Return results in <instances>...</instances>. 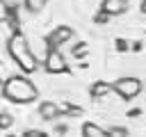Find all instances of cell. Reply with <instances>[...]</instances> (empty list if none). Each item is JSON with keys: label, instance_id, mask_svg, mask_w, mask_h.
Masks as SVG:
<instances>
[{"label": "cell", "instance_id": "7", "mask_svg": "<svg viewBox=\"0 0 146 137\" xmlns=\"http://www.w3.org/2000/svg\"><path fill=\"white\" fill-rule=\"evenodd\" d=\"M36 114H39L43 121H52V119H57V116L62 114V107H59L57 103H52V100H43V103L39 105Z\"/></svg>", "mask_w": 146, "mask_h": 137}, {"label": "cell", "instance_id": "16", "mask_svg": "<svg viewBox=\"0 0 146 137\" xmlns=\"http://www.w3.org/2000/svg\"><path fill=\"white\" fill-rule=\"evenodd\" d=\"M7 137H16V135H7Z\"/></svg>", "mask_w": 146, "mask_h": 137}, {"label": "cell", "instance_id": "12", "mask_svg": "<svg viewBox=\"0 0 146 137\" xmlns=\"http://www.w3.org/2000/svg\"><path fill=\"white\" fill-rule=\"evenodd\" d=\"M107 135L110 137H128V130L123 126H110L107 128Z\"/></svg>", "mask_w": 146, "mask_h": 137}, {"label": "cell", "instance_id": "15", "mask_svg": "<svg viewBox=\"0 0 146 137\" xmlns=\"http://www.w3.org/2000/svg\"><path fill=\"white\" fill-rule=\"evenodd\" d=\"M139 9H141V14H146V0H141V5H139Z\"/></svg>", "mask_w": 146, "mask_h": 137}, {"label": "cell", "instance_id": "10", "mask_svg": "<svg viewBox=\"0 0 146 137\" xmlns=\"http://www.w3.org/2000/svg\"><path fill=\"white\" fill-rule=\"evenodd\" d=\"M11 126H14V114L7 112V110H2V112H0V130H7V128H11Z\"/></svg>", "mask_w": 146, "mask_h": 137}, {"label": "cell", "instance_id": "6", "mask_svg": "<svg viewBox=\"0 0 146 137\" xmlns=\"http://www.w3.org/2000/svg\"><path fill=\"white\" fill-rule=\"evenodd\" d=\"M128 7H130V0H103V5H100L103 14H107V16H121L128 11Z\"/></svg>", "mask_w": 146, "mask_h": 137}, {"label": "cell", "instance_id": "9", "mask_svg": "<svg viewBox=\"0 0 146 137\" xmlns=\"http://www.w3.org/2000/svg\"><path fill=\"white\" fill-rule=\"evenodd\" d=\"M110 89H112V84H110V82H94V84H91V89H89V94H91V96H96V98H103Z\"/></svg>", "mask_w": 146, "mask_h": 137}, {"label": "cell", "instance_id": "2", "mask_svg": "<svg viewBox=\"0 0 146 137\" xmlns=\"http://www.w3.org/2000/svg\"><path fill=\"white\" fill-rule=\"evenodd\" d=\"M7 53H9V57L18 64V68H21L23 73H34V71L39 68V59H36V55L30 50L27 39H25L21 32H14V34L9 37V41H7Z\"/></svg>", "mask_w": 146, "mask_h": 137}, {"label": "cell", "instance_id": "8", "mask_svg": "<svg viewBox=\"0 0 146 137\" xmlns=\"http://www.w3.org/2000/svg\"><path fill=\"white\" fill-rule=\"evenodd\" d=\"M82 137H110V135H107L105 128H100V126L87 121V123L82 126Z\"/></svg>", "mask_w": 146, "mask_h": 137}, {"label": "cell", "instance_id": "14", "mask_svg": "<svg viewBox=\"0 0 146 137\" xmlns=\"http://www.w3.org/2000/svg\"><path fill=\"white\" fill-rule=\"evenodd\" d=\"M25 137H46V132H41V130H27Z\"/></svg>", "mask_w": 146, "mask_h": 137}, {"label": "cell", "instance_id": "13", "mask_svg": "<svg viewBox=\"0 0 146 137\" xmlns=\"http://www.w3.org/2000/svg\"><path fill=\"white\" fill-rule=\"evenodd\" d=\"M9 18V5L5 0H0V23H5Z\"/></svg>", "mask_w": 146, "mask_h": 137}, {"label": "cell", "instance_id": "11", "mask_svg": "<svg viewBox=\"0 0 146 137\" xmlns=\"http://www.w3.org/2000/svg\"><path fill=\"white\" fill-rule=\"evenodd\" d=\"M25 2V7H27V11H32V14H36V11H41L43 7H46V2L48 0H23Z\"/></svg>", "mask_w": 146, "mask_h": 137}, {"label": "cell", "instance_id": "5", "mask_svg": "<svg viewBox=\"0 0 146 137\" xmlns=\"http://www.w3.org/2000/svg\"><path fill=\"white\" fill-rule=\"evenodd\" d=\"M73 27H68V25H57L48 37H46V43H48V48H59L62 43H66V41H71L73 39Z\"/></svg>", "mask_w": 146, "mask_h": 137}, {"label": "cell", "instance_id": "1", "mask_svg": "<svg viewBox=\"0 0 146 137\" xmlns=\"http://www.w3.org/2000/svg\"><path fill=\"white\" fill-rule=\"evenodd\" d=\"M36 96H39L36 84L25 75H9L2 82V98L9 100V103L27 105V103H34Z\"/></svg>", "mask_w": 146, "mask_h": 137}, {"label": "cell", "instance_id": "3", "mask_svg": "<svg viewBox=\"0 0 146 137\" xmlns=\"http://www.w3.org/2000/svg\"><path fill=\"white\" fill-rule=\"evenodd\" d=\"M141 89H144L141 80H139V78H132V75H125V78H119V80L112 82V91H114L116 96H121L123 100L137 98V96L141 94Z\"/></svg>", "mask_w": 146, "mask_h": 137}, {"label": "cell", "instance_id": "4", "mask_svg": "<svg viewBox=\"0 0 146 137\" xmlns=\"http://www.w3.org/2000/svg\"><path fill=\"white\" fill-rule=\"evenodd\" d=\"M43 68L48 73H66L68 71V64H66L64 55L59 53V48H48L46 59H43Z\"/></svg>", "mask_w": 146, "mask_h": 137}]
</instances>
